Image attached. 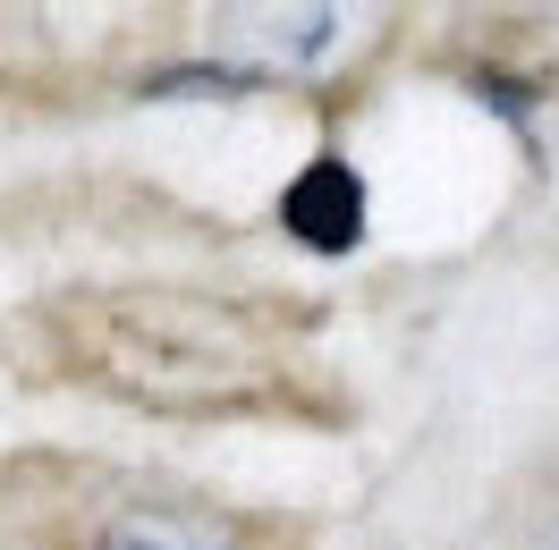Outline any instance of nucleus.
Masks as SVG:
<instances>
[{"mask_svg": "<svg viewBox=\"0 0 559 550\" xmlns=\"http://www.w3.org/2000/svg\"><path fill=\"white\" fill-rule=\"evenodd\" d=\"M35 356L60 381L153 415H297L322 407L306 356L272 331V313L195 288H76L26 322Z\"/></svg>", "mask_w": 559, "mask_h": 550, "instance_id": "f257e3e1", "label": "nucleus"}, {"mask_svg": "<svg viewBox=\"0 0 559 550\" xmlns=\"http://www.w3.org/2000/svg\"><path fill=\"white\" fill-rule=\"evenodd\" d=\"M76 550H280V534L263 516H238V509H212L195 491H119L85 516V542Z\"/></svg>", "mask_w": 559, "mask_h": 550, "instance_id": "f03ea898", "label": "nucleus"}, {"mask_svg": "<svg viewBox=\"0 0 559 550\" xmlns=\"http://www.w3.org/2000/svg\"><path fill=\"white\" fill-rule=\"evenodd\" d=\"M212 51L246 76H306L348 51V9H221Z\"/></svg>", "mask_w": 559, "mask_h": 550, "instance_id": "7ed1b4c3", "label": "nucleus"}, {"mask_svg": "<svg viewBox=\"0 0 559 550\" xmlns=\"http://www.w3.org/2000/svg\"><path fill=\"white\" fill-rule=\"evenodd\" d=\"M288 229L306 246H356V229H365V187H356L348 162H314V170L288 187Z\"/></svg>", "mask_w": 559, "mask_h": 550, "instance_id": "20e7f679", "label": "nucleus"}, {"mask_svg": "<svg viewBox=\"0 0 559 550\" xmlns=\"http://www.w3.org/2000/svg\"><path fill=\"white\" fill-rule=\"evenodd\" d=\"M509 550H559V482L525 509V525H518V542H509Z\"/></svg>", "mask_w": 559, "mask_h": 550, "instance_id": "39448f33", "label": "nucleus"}]
</instances>
